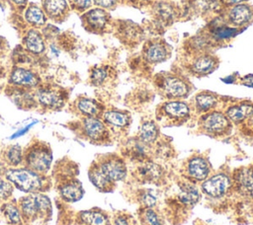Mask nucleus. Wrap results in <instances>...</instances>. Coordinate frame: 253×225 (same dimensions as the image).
<instances>
[{"label": "nucleus", "instance_id": "obj_5", "mask_svg": "<svg viewBox=\"0 0 253 225\" xmlns=\"http://www.w3.org/2000/svg\"><path fill=\"white\" fill-rule=\"evenodd\" d=\"M199 125L204 133L211 137L227 135L232 128V123L225 113L214 110L203 113L199 119Z\"/></svg>", "mask_w": 253, "mask_h": 225}, {"label": "nucleus", "instance_id": "obj_28", "mask_svg": "<svg viewBox=\"0 0 253 225\" xmlns=\"http://www.w3.org/2000/svg\"><path fill=\"white\" fill-rule=\"evenodd\" d=\"M178 199L186 207H192L199 201L200 191L192 182L186 180L179 184Z\"/></svg>", "mask_w": 253, "mask_h": 225}, {"label": "nucleus", "instance_id": "obj_3", "mask_svg": "<svg viewBox=\"0 0 253 225\" xmlns=\"http://www.w3.org/2000/svg\"><path fill=\"white\" fill-rule=\"evenodd\" d=\"M52 163L50 147L41 141H36L24 151L25 167L42 175H45Z\"/></svg>", "mask_w": 253, "mask_h": 225}, {"label": "nucleus", "instance_id": "obj_13", "mask_svg": "<svg viewBox=\"0 0 253 225\" xmlns=\"http://www.w3.org/2000/svg\"><path fill=\"white\" fill-rule=\"evenodd\" d=\"M179 8L174 2L160 0L152 4L153 22L161 29L171 26L179 18Z\"/></svg>", "mask_w": 253, "mask_h": 225}, {"label": "nucleus", "instance_id": "obj_21", "mask_svg": "<svg viewBox=\"0 0 253 225\" xmlns=\"http://www.w3.org/2000/svg\"><path fill=\"white\" fill-rule=\"evenodd\" d=\"M124 153L129 160L133 162L141 163L150 160L149 146L145 145L137 137L130 138L126 141Z\"/></svg>", "mask_w": 253, "mask_h": 225}, {"label": "nucleus", "instance_id": "obj_12", "mask_svg": "<svg viewBox=\"0 0 253 225\" xmlns=\"http://www.w3.org/2000/svg\"><path fill=\"white\" fill-rule=\"evenodd\" d=\"M133 177L140 184L160 185L165 180V170L161 165L147 160L138 163L133 172Z\"/></svg>", "mask_w": 253, "mask_h": 225}, {"label": "nucleus", "instance_id": "obj_1", "mask_svg": "<svg viewBox=\"0 0 253 225\" xmlns=\"http://www.w3.org/2000/svg\"><path fill=\"white\" fill-rule=\"evenodd\" d=\"M4 178L26 193L43 192L48 188L45 175L34 172L27 167L9 168L5 171Z\"/></svg>", "mask_w": 253, "mask_h": 225}, {"label": "nucleus", "instance_id": "obj_25", "mask_svg": "<svg viewBox=\"0 0 253 225\" xmlns=\"http://www.w3.org/2000/svg\"><path fill=\"white\" fill-rule=\"evenodd\" d=\"M225 115L234 124H241L251 114H253V103L242 102L228 107L225 111Z\"/></svg>", "mask_w": 253, "mask_h": 225}, {"label": "nucleus", "instance_id": "obj_39", "mask_svg": "<svg viewBox=\"0 0 253 225\" xmlns=\"http://www.w3.org/2000/svg\"><path fill=\"white\" fill-rule=\"evenodd\" d=\"M110 74L111 71L108 66H97L93 68L90 73L91 84L97 87L104 85L110 78Z\"/></svg>", "mask_w": 253, "mask_h": 225}, {"label": "nucleus", "instance_id": "obj_24", "mask_svg": "<svg viewBox=\"0 0 253 225\" xmlns=\"http://www.w3.org/2000/svg\"><path fill=\"white\" fill-rule=\"evenodd\" d=\"M88 177L92 185L102 192H111L115 188V184L103 173L97 162H93L90 166Z\"/></svg>", "mask_w": 253, "mask_h": 225}, {"label": "nucleus", "instance_id": "obj_7", "mask_svg": "<svg viewBox=\"0 0 253 225\" xmlns=\"http://www.w3.org/2000/svg\"><path fill=\"white\" fill-rule=\"evenodd\" d=\"M141 55L143 60L149 64L161 63L171 56V47L161 38H149L143 43Z\"/></svg>", "mask_w": 253, "mask_h": 225}, {"label": "nucleus", "instance_id": "obj_4", "mask_svg": "<svg viewBox=\"0 0 253 225\" xmlns=\"http://www.w3.org/2000/svg\"><path fill=\"white\" fill-rule=\"evenodd\" d=\"M18 206L23 219L26 220H34L45 216L51 210L50 199L43 192L28 193L19 200Z\"/></svg>", "mask_w": 253, "mask_h": 225}, {"label": "nucleus", "instance_id": "obj_33", "mask_svg": "<svg viewBox=\"0 0 253 225\" xmlns=\"http://www.w3.org/2000/svg\"><path fill=\"white\" fill-rule=\"evenodd\" d=\"M79 219L84 225H111L108 214L98 208L80 212Z\"/></svg>", "mask_w": 253, "mask_h": 225}, {"label": "nucleus", "instance_id": "obj_49", "mask_svg": "<svg viewBox=\"0 0 253 225\" xmlns=\"http://www.w3.org/2000/svg\"><path fill=\"white\" fill-rule=\"evenodd\" d=\"M132 3L141 6V5H147V4H153L157 0H131Z\"/></svg>", "mask_w": 253, "mask_h": 225}, {"label": "nucleus", "instance_id": "obj_9", "mask_svg": "<svg viewBox=\"0 0 253 225\" xmlns=\"http://www.w3.org/2000/svg\"><path fill=\"white\" fill-rule=\"evenodd\" d=\"M223 23L232 28H243L253 21V7L246 3L228 6L221 15Z\"/></svg>", "mask_w": 253, "mask_h": 225}, {"label": "nucleus", "instance_id": "obj_37", "mask_svg": "<svg viewBox=\"0 0 253 225\" xmlns=\"http://www.w3.org/2000/svg\"><path fill=\"white\" fill-rule=\"evenodd\" d=\"M26 21L34 27H42L46 22V16L43 10L36 5H31L25 11Z\"/></svg>", "mask_w": 253, "mask_h": 225}, {"label": "nucleus", "instance_id": "obj_31", "mask_svg": "<svg viewBox=\"0 0 253 225\" xmlns=\"http://www.w3.org/2000/svg\"><path fill=\"white\" fill-rule=\"evenodd\" d=\"M158 137H159L158 124L152 119L144 120L138 129L137 138L141 142H143L145 145L150 147L157 142Z\"/></svg>", "mask_w": 253, "mask_h": 225}, {"label": "nucleus", "instance_id": "obj_14", "mask_svg": "<svg viewBox=\"0 0 253 225\" xmlns=\"http://www.w3.org/2000/svg\"><path fill=\"white\" fill-rule=\"evenodd\" d=\"M116 36L126 46L134 47L144 38L143 29L129 20H120L116 24Z\"/></svg>", "mask_w": 253, "mask_h": 225}, {"label": "nucleus", "instance_id": "obj_16", "mask_svg": "<svg viewBox=\"0 0 253 225\" xmlns=\"http://www.w3.org/2000/svg\"><path fill=\"white\" fill-rule=\"evenodd\" d=\"M84 28L94 34H102L106 32L111 24L110 14L102 8H94L88 10L81 17Z\"/></svg>", "mask_w": 253, "mask_h": 225}, {"label": "nucleus", "instance_id": "obj_10", "mask_svg": "<svg viewBox=\"0 0 253 225\" xmlns=\"http://www.w3.org/2000/svg\"><path fill=\"white\" fill-rule=\"evenodd\" d=\"M232 188L231 177L225 173H216L202 182V191L209 197H223Z\"/></svg>", "mask_w": 253, "mask_h": 225}, {"label": "nucleus", "instance_id": "obj_42", "mask_svg": "<svg viewBox=\"0 0 253 225\" xmlns=\"http://www.w3.org/2000/svg\"><path fill=\"white\" fill-rule=\"evenodd\" d=\"M13 188L14 186L9 181H7L5 178H0V200L6 201L11 196Z\"/></svg>", "mask_w": 253, "mask_h": 225}, {"label": "nucleus", "instance_id": "obj_19", "mask_svg": "<svg viewBox=\"0 0 253 225\" xmlns=\"http://www.w3.org/2000/svg\"><path fill=\"white\" fill-rule=\"evenodd\" d=\"M36 101L43 108L48 110H58L65 104L64 94L53 87H40L35 94Z\"/></svg>", "mask_w": 253, "mask_h": 225}, {"label": "nucleus", "instance_id": "obj_26", "mask_svg": "<svg viewBox=\"0 0 253 225\" xmlns=\"http://www.w3.org/2000/svg\"><path fill=\"white\" fill-rule=\"evenodd\" d=\"M216 45L214 40L211 38L210 34L207 31H204L195 37L191 38L187 41V49L194 53H203V52H210V48ZM193 54V55H194Z\"/></svg>", "mask_w": 253, "mask_h": 225}, {"label": "nucleus", "instance_id": "obj_35", "mask_svg": "<svg viewBox=\"0 0 253 225\" xmlns=\"http://www.w3.org/2000/svg\"><path fill=\"white\" fill-rule=\"evenodd\" d=\"M138 219L140 225H164L162 215L154 207H140Z\"/></svg>", "mask_w": 253, "mask_h": 225}, {"label": "nucleus", "instance_id": "obj_11", "mask_svg": "<svg viewBox=\"0 0 253 225\" xmlns=\"http://www.w3.org/2000/svg\"><path fill=\"white\" fill-rule=\"evenodd\" d=\"M103 173L114 183L121 182L126 179L127 168L124 159L116 154H108L99 158L97 161Z\"/></svg>", "mask_w": 253, "mask_h": 225}, {"label": "nucleus", "instance_id": "obj_41", "mask_svg": "<svg viewBox=\"0 0 253 225\" xmlns=\"http://www.w3.org/2000/svg\"><path fill=\"white\" fill-rule=\"evenodd\" d=\"M113 225H138V224L131 215L125 212H120L114 217Z\"/></svg>", "mask_w": 253, "mask_h": 225}, {"label": "nucleus", "instance_id": "obj_40", "mask_svg": "<svg viewBox=\"0 0 253 225\" xmlns=\"http://www.w3.org/2000/svg\"><path fill=\"white\" fill-rule=\"evenodd\" d=\"M137 202L140 207H154L157 204V195L151 188H142L138 190Z\"/></svg>", "mask_w": 253, "mask_h": 225}, {"label": "nucleus", "instance_id": "obj_29", "mask_svg": "<svg viewBox=\"0 0 253 225\" xmlns=\"http://www.w3.org/2000/svg\"><path fill=\"white\" fill-rule=\"evenodd\" d=\"M42 10L49 19L61 21L66 16L69 6L66 0H43Z\"/></svg>", "mask_w": 253, "mask_h": 225}, {"label": "nucleus", "instance_id": "obj_27", "mask_svg": "<svg viewBox=\"0 0 253 225\" xmlns=\"http://www.w3.org/2000/svg\"><path fill=\"white\" fill-rule=\"evenodd\" d=\"M75 108L84 117H100L104 112V107L99 102L87 97L78 98Z\"/></svg>", "mask_w": 253, "mask_h": 225}, {"label": "nucleus", "instance_id": "obj_34", "mask_svg": "<svg viewBox=\"0 0 253 225\" xmlns=\"http://www.w3.org/2000/svg\"><path fill=\"white\" fill-rule=\"evenodd\" d=\"M23 43L25 48L35 54H40L44 50V42L42 36L40 32L35 29L29 30L23 38Z\"/></svg>", "mask_w": 253, "mask_h": 225}, {"label": "nucleus", "instance_id": "obj_18", "mask_svg": "<svg viewBox=\"0 0 253 225\" xmlns=\"http://www.w3.org/2000/svg\"><path fill=\"white\" fill-rule=\"evenodd\" d=\"M218 66V58L211 52L194 54V57L187 65L189 72L194 76H206L213 72Z\"/></svg>", "mask_w": 253, "mask_h": 225}, {"label": "nucleus", "instance_id": "obj_8", "mask_svg": "<svg viewBox=\"0 0 253 225\" xmlns=\"http://www.w3.org/2000/svg\"><path fill=\"white\" fill-rule=\"evenodd\" d=\"M80 128L83 136L93 143L103 144L110 140L109 127L100 117H83Z\"/></svg>", "mask_w": 253, "mask_h": 225}, {"label": "nucleus", "instance_id": "obj_46", "mask_svg": "<svg viewBox=\"0 0 253 225\" xmlns=\"http://www.w3.org/2000/svg\"><path fill=\"white\" fill-rule=\"evenodd\" d=\"M38 121L37 120H34L33 122H31V123H29V124H27L25 127H23V128H21V129H19V130H17L10 138L11 139H15V138H18V137H20V136H23L24 134H26L36 123H37Z\"/></svg>", "mask_w": 253, "mask_h": 225}, {"label": "nucleus", "instance_id": "obj_51", "mask_svg": "<svg viewBox=\"0 0 253 225\" xmlns=\"http://www.w3.org/2000/svg\"><path fill=\"white\" fill-rule=\"evenodd\" d=\"M0 46H1V38H0Z\"/></svg>", "mask_w": 253, "mask_h": 225}, {"label": "nucleus", "instance_id": "obj_43", "mask_svg": "<svg viewBox=\"0 0 253 225\" xmlns=\"http://www.w3.org/2000/svg\"><path fill=\"white\" fill-rule=\"evenodd\" d=\"M68 1L70 3L71 8L79 12L88 10L92 4V0H68Z\"/></svg>", "mask_w": 253, "mask_h": 225}, {"label": "nucleus", "instance_id": "obj_17", "mask_svg": "<svg viewBox=\"0 0 253 225\" xmlns=\"http://www.w3.org/2000/svg\"><path fill=\"white\" fill-rule=\"evenodd\" d=\"M186 178L192 183L204 182L211 174V164L203 155H193L190 157L185 166Z\"/></svg>", "mask_w": 253, "mask_h": 225}, {"label": "nucleus", "instance_id": "obj_36", "mask_svg": "<svg viewBox=\"0 0 253 225\" xmlns=\"http://www.w3.org/2000/svg\"><path fill=\"white\" fill-rule=\"evenodd\" d=\"M2 213L6 218L7 222L12 225H20L23 221V216L18 204L10 201H5L2 206Z\"/></svg>", "mask_w": 253, "mask_h": 225}, {"label": "nucleus", "instance_id": "obj_15", "mask_svg": "<svg viewBox=\"0 0 253 225\" xmlns=\"http://www.w3.org/2000/svg\"><path fill=\"white\" fill-rule=\"evenodd\" d=\"M233 190L240 196L253 199V166L241 167L231 176Z\"/></svg>", "mask_w": 253, "mask_h": 225}, {"label": "nucleus", "instance_id": "obj_50", "mask_svg": "<svg viewBox=\"0 0 253 225\" xmlns=\"http://www.w3.org/2000/svg\"><path fill=\"white\" fill-rule=\"evenodd\" d=\"M9 1L13 2L15 5L20 6V7H23L27 4V0H9Z\"/></svg>", "mask_w": 253, "mask_h": 225}, {"label": "nucleus", "instance_id": "obj_2", "mask_svg": "<svg viewBox=\"0 0 253 225\" xmlns=\"http://www.w3.org/2000/svg\"><path fill=\"white\" fill-rule=\"evenodd\" d=\"M155 85L161 95L168 100H181L189 96L191 83L183 76L174 73H160L155 77Z\"/></svg>", "mask_w": 253, "mask_h": 225}, {"label": "nucleus", "instance_id": "obj_44", "mask_svg": "<svg viewBox=\"0 0 253 225\" xmlns=\"http://www.w3.org/2000/svg\"><path fill=\"white\" fill-rule=\"evenodd\" d=\"M240 125H241V131L244 135L248 137H253V114H251Z\"/></svg>", "mask_w": 253, "mask_h": 225}, {"label": "nucleus", "instance_id": "obj_6", "mask_svg": "<svg viewBox=\"0 0 253 225\" xmlns=\"http://www.w3.org/2000/svg\"><path fill=\"white\" fill-rule=\"evenodd\" d=\"M156 113L159 119L166 120L170 124H181L189 119L191 108L184 101L169 100L158 107Z\"/></svg>", "mask_w": 253, "mask_h": 225}, {"label": "nucleus", "instance_id": "obj_22", "mask_svg": "<svg viewBox=\"0 0 253 225\" xmlns=\"http://www.w3.org/2000/svg\"><path fill=\"white\" fill-rule=\"evenodd\" d=\"M102 119L108 127L116 130H126L130 124V115L127 112L120 110L104 111Z\"/></svg>", "mask_w": 253, "mask_h": 225}, {"label": "nucleus", "instance_id": "obj_38", "mask_svg": "<svg viewBox=\"0 0 253 225\" xmlns=\"http://www.w3.org/2000/svg\"><path fill=\"white\" fill-rule=\"evenodd\" d=\"M4 159L12 168L19 167L24 163V151L19 144L9 146L4 152Z\"/></svg>", "mask_w": 253, "mask_h": 225}, {"label": "nucleus", "instance_id": "obj_47", "mask_svg": "<svg viewBox=\"0 0 253 225\" xmlns=\"http://www.w3.org/2000/svg\"><path fill=\"white\" fill-rule=\"evenodd\" d=\"M240 84L246 87L253 88V74H248L240 78Z\"/></svg>", "mask_w": 253, "mask_h": 225}, {"label": "nucleus", "instance_id": "obj_30", "mask_svg": "<svg viewBox=\"0 0 253 225\" xmlns=\"http://www.w3.org/2000/svg\"><path fill=\"white\" fill-rule=\"evenodd\" d=\"M221 4L218 0H189L188 11L194 16H208L218 10Z\"/></svg>", "mask_w": 253, "mask_h": 225}, {"label": "nucleus", "instance_id": "obj_48", "mask_svg": "<svg viewBox=\"0 0 253 225\" xmlns=\"http://www.w3.org/2000/svg\"><path fill=\"white\" fill-rule=\"evenodd\" d=\"M220 4H223L225 5L226 7L228 6H232V5H236V4H240V3H243L244 1L246 0H218Z\"/></svg>", "mask_w": 253, "mask_h": 225}, {"label": "nucleus", "instance_id": "obj_45", "mask_svg": "<svg viewBox=\"0 0 253 225\" xmlns=\"http://www.w3.org/2000/svg\"><path fill=\"white\" fill-rule=\"evenodd\" d=\"M120 0H93V2L102 9H112L117 6Z\"/></svg>", "mask_w": 253, "mask_h": 225}, {"label": "nucleus", "instance_id": "obj_23", "mask_svg": "<svg viewBox=\"0 0 253 225\" xmlns=\"http://www.w3.org/2000/svg\"><path fill=\"white\" fill-rule=\"evenodd\" d=\"M58 192L60 197L66 202H76L79 201L84 194V189L81 183L75 179L70 178L58 187Z\"/></svg>", "mask_w": 253, "mask_h": 225}, {"label": "nucleus", "instance_id": "obj_20", "mask_svg": "<svg viewBox=\"0 0 253 225\" xmlns=\"http://www.w3.org/2000/svg\"><path fill=\"white\" fill-rule=\"evenodd\" d=\"M40 77L32 70L16 67L10 75V83L21 88H35L40 85Z\"/></svg>", "mask_w": 253, "mask_h": 225}, {"label": "nucleus", "instance_id": "obj_32", "mask_svg": "<svg viewBox=\"0 0 253 225\" xmlns=\"http://www.w3.org/2000/svg\"><path fill=\"white\" fill-rule=\"evenodd\" d=\"M218 104V97L211 92H201L195 96L194 107L200 113H206L213 111Z\"/></svg>", "mask_w": 253, "mask_h": 225}]
</instances>
